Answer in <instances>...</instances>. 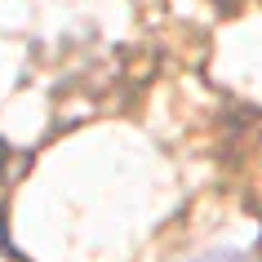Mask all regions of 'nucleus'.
Segmentation results:
<instances>
[{
    "label": "nucleus",
    "instance_id": "obj_1",
    "mask_svg": "<svg viewBox=\"0 0 262 262\" xmlns=\"http://www.w3.org/2000/svg\"><path fill=\"white\" fill-rule=\"evenodd\" d=\"M187 262H249L245 253H235V249H209V253H195Z\"/></svg>",
    "mask_w": 262,
    "mask_h": 262
}]
</instances>
